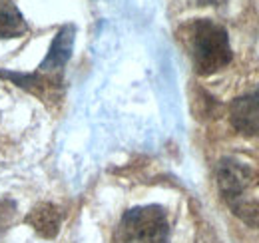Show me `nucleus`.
Masks as SVG:
<instances>
[{"instance_id":"1","label":"nucleus","mask_w":259,"mask_h":243,"mask_svg":"<svg viewBox=\"0 0 259 243\" xmlns=\"http://www.w3.org/2000/svg\"><path fill=\"white\" fill-rule=\"evenodd\" d=\"M188 50L199 76H209L231 60L229 38L224 26L211 20H195L188 26Z\"/></svg>"},{"instance_id":"6","label":"nucleus","mask_w":259,"mask_h":243,"mask_svg":"<svg viewBox=\"0 0 259 243\" xmlns=\"http://www.w3.org/2000/svg\"><path fill=\"white\" fill-rule=\"evenodd\" d=\"M28 30L24 16L10 0H0V38H18Z\"/></svg>"},{"instance_id":"4","label":"nucleus","mask_w":259,"mask_h":243,"mask_svg":"<svg viewBox=\"0 0 259 243\" xmlns=\"http://www.w3.org/2000/svg\"><path fill=\"white\" fill-rule=\"evenodd\" d=\"M231 124L243 134H259V90L237 98L229 108Z\"/></svg>"},{"instance_id":"7","label":"nucleus","mask_w":259,"mask_h":243,"mask_svg":"<svg viewBox=\"0 0 259 243\" xmlns=\"http://www.w3.org/2000/svg\"><path fill=\"white\" fill-rule=\"evenodd\" d=\"M12 213H14L12 212V204H0V235H2V231L8 227Z\"/></svg>"},{"instance_id":"2","label":"nucleus","mask_w":259,"mask_h":243,"mask_svg":"<svg viewBox=\"0 0 259 243\" xmlns=\"http://www.w3.org/2000/svg\"><path fill=\"white\" fill-rule=\"evenodd\" d=\"M116 243H169V221L160 206L134 208L122 215Z\"/></svg>"},{"instance_id":"5","label":"nucleus","mask_w":259,"mask_h":243,"mask_svg":"<svg viewBox=\"0 0 259 243\" xmlns=\"http://www.w3.org/2000/svg\"><path fill=\"white\" fill-rule=\"evenodd\" d=\"M26 223L32 225L34 231L40 233L42 237L52 239L60 231L62 213L52 204H38L36 208H32V212L26 215Z\"/></svg>"},{"instance_id":"3","label":"nucleus","mask_w":259,"mask_h":243,"mask_svg":"<svg viewBox=\"0 0 259 243\" xmlns=\"http://www.w3.org/2000/svg\"><path fill=\"white\" fill-rule=\"evenodd\" d=\"M72 46H74V26H64L56 34L48 56L44 62L38 66L36 74H14V72H0L2 78L12 80L16 86L20 88H32V84H44V86H54L56 82H60L62 70H64L66 62L72 56Z\"/></svg>"}]
</instances>
